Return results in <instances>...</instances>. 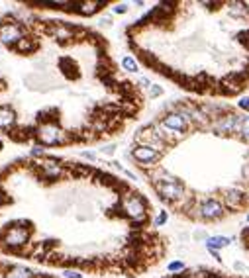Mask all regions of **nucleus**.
I'll use <instances>...</instances> for the list:
<instances>
[{
	"mask_svg": "<svg viewBox=\"0 0 249 278\" xmlns=\"http://www.w3.org/2000/svg\"><path fill=\"white\" fill-rule=\"evenodd\" d=\"M137 84H139L141 88H147V90H149V88H151V80H149L147 77H141V78L137 80Z\"/></svg>",
	"mask_w": 249,
	"mask_h": 278,
	"instance_id": "c756f323",
	"label": "nucleus"
},
{
	"mask_svg": "<svg viewBox=\"0 0 249 278\" xmlns=\"http://www.w3.org/2000/svg\"><path fill=\"white\" fill-rule=\"evenodd\" d=\"M226 216V206L218 198H204L196 206V219L202 221H218Z\"/></svg>",
	"mask_w": 249,
	"mask_h": 278,
	"instance_id": "0eeeda50",
	"label": "nucleus"
},
{
	"mask_svg": "<svg viewBox=\"0 0 249 278\" xmlns=\"http://www.w3.org/2000/svg\"><path fill=\"white\" fill-rule=\"evenodd\" d=\"M241 237H243V239H245V241L249 243V227H245V229L241 231Z\"/></svg>",
	"mask_w": 249,
	"mask_h": 278,
	"instance_id": "f704fd0d",
	"label": "nucleus"
},
{
	"mask_svg": "<svg viewBox=\"0 0 249 278\" xmlns=\"http://www.w3.org/2000/svg\"><path fill=\"white\" fill-rule=\"evenodd\" d=\"M81 157H83V159H88V161H96V153H92V151H83Z\"/></svg>",
	"mask_w": 249,
	"mask_h": 278,
	"instance_id": "473e14b6",
	"label": "nucleus"
},
{
	"mask_svg": "<svg viewBox=\"0 0 249 278\" xmlns=\"http://www.w3.org/2000/svg\"><path fill=\"white\" fill-rule=\"evenodd\" d=\"M120 210L133 225H143L147 221V202L137 192H126L120 200Z\"/></svg>",
	"mask_w": 249,
	"mask_h": 278,
	"instance_id": "7ed1b4c3",
	"label": "nucleus"
},
{
	"mask_svg": "<svg viewBox=\"0 0 249 278\" xmlns=\"http://www.w3.org/2000/svg\"><path fill=\"white\" fill-rule=\"evenodd\" d=\"M241 118H243V116L233 114V112L224 114V116H220V118L212 120L208 129H212L216 135H235V137H237V135H239Z\"/></svg>",
	"mask_w": 249,
	"mask_h": 278,
	"instance_id": "6e6552de",
	"label": "nucleus"
},
{
	"mask_svg": "<svg viewBox=\"0 0 249 278\" xmlns=\"http://www.w3.org/2000/svg\"><path fill=\"white\" fill-rule=\"evenodd\" d=\"M98 24H100V26H106V28H108V26H112V18H110V16H102L100 20H98Z\"/></svg>",
	"mask_w": 249,
	"mask_h": 278,
	"instance_id": "72a5a7b5",
	"label": "nucleus"
},
{
	"mask_svg": "<svg viewBox=\"0 0 249 278\" xmlns=\"http://www.w3.org/2000/svg\"><path fill=\"white\" fill-rule=\"evenodd\" d=\"M147 94H149V98H159V96L163 94V86H159V84H151V88L147 90Z\"/></svg>",
	"mask_w": 249,
	"mask_h": 278,
	"instance_id": "b1692460",
	"label": "nucleus"
},
{
	"mask_svg": "<svg viewBox=\"0 0 249 278\" xmlns=\"http://www.w3.org/2000/svg\"><path fill=\"white\" fill-rule=\"evenodd\" d=\"M4 202H6V196H4V192H2V190H0V206H2Z\"/></svg>",
	"mask_w": 249,
	"mask_h": 278,
	"instance_id": "e433bc0d",
	"label": "nucleus"
},
{
	"mask_svg": "<svg viewBox=\"0 0 249 278\" xmlns=\"http://www.w3.org/2000/svg\"><path fill=\"white\" fill-rule=\"evenodd\" d=\"M100 153H102V155H108V157H110V155H114V153H116V143L104 145V147L100 149Z\"/></svg>",
	"mask_w": 249,
	"mask_h": 278,
	"instance_id": "cd10ccee",
	"label": "nucleus"
},
{
	"mask_svg": "<svg viewBox=\"0 0 249 278\" xmlns=\"http://www.w3.org/2000/svg\"><path fill=\"white\" fill-rule=\"evenodd\" d=\"M37 167H39V172H41V176L45 180H57L65 172L63 165L59 161H55V159H39Z\"/></svg>",
	"mask_w": 249,
	"mask_h": 278,
	"instance_id": "f8f14e48",
	"label": "nucleus"
},
{
	"mask_svg": "<svg viewBox=\"0 0 249 278\" xmlns=\"http://www.w3.org/2000/svg\"><path fill=\"white\" fill-rule=\"evenodd\" d=\"M130 155L141 169H155V167H159L157 163L163 157V153H159L153 147H147V145H133Z\"/></svg>",
	"mask_w": 249,
	"mask_h": 278,
	"instance_id": "1a4fd4ad",
	"label": "nucleus"
},
{
	"mask_svg": "<svg viewBox=\"0 0 249 278\" xmlns=\"http://www.w3.org/2000/svg\"><path fill=\"white\" fill-rule=\"evenodd\" d=\"M14 49L20 51V53H33V51L37 49V41H35V39H30V37H24Z\"/></svg>",
	"mask_w": 249,
	"mask_h": 278,
	"instance_id": "6ab92c4d",
	"label": "nucleus"
},
{
	"mask_svg": "<svg viewBox=\"0 0 249 278\" xmlns=\"http://www.w3.org/2000/svg\"><path fill=\"white\" fill-rule=\"evenodd\" d=\"M245 221H247V223H249V214H247V216H245Z\"/></svg>",
	"mask_w": 249,
	"mask_h": 278,
	"instance_id": "4c0bfd02",
	"label": "nucleus"
},
{
	"mask_svg": "<svg viewBox=\"0 0 249 278\" xmlns=\"http://www.w3.org/2000/svg\"><path fill=\"white\" fill-rule=\"evenodd\" d=\"M155 125H157V129L161 131V135L169 141V145L175 143V141H179V139H183V137L190 131V127H192V125L186 122V118H184L181 112H177L175 108H171L169 112H165V114L161 116V120L155 122Z\"/></svg>",
	"mask_w": 249,
	"mask_h": 278,
	"instance_id": "f257e3e1",
	"label": "nucleus"
},
{
	"mask_svg": "<svg viewBox=\"0 0 249 278\" xmlns=\"http://www.w3.org/2000/svg\"><path fill=\"white\" fill-rule=\"evenodd\" d=\"M192 237H194L196 241H206V239H208V233H206V231H202V229H198V231H194V233H192Z\"/></svg>",
	"mask_w": 249,
	"mask_h": 278,
	"instance_id": "bb28decb",
	"label": "nucleus"
},
{
	"mask_svg": "<svg viewBox=\"0 0 249 278\" xmlns=\"http://www.w3.org/2000/svg\"><path fill=\"white\" fill-rule=\"evenodd\" d=\"M184 263L183 261H171L169 264H167V270L169 272H184Z\"/></svg>",
	"mask_w": 249,
	"mask_h": 278,
	"instance_id": "4be33fe9",
	"label": "nucleus"
},
{
	"mask_svg": "<svg viewBox=\"0 0 249 278\" xmlns=\"http://www.w3.org/2000/svg\"><path fill=\"white\" fill-rule=\"evenodd\" d=\"M237 137L249 143V114L241 118V125H239V135Z\"/></svg>",
	"mask_w": 249,
	"mask_h": 278,
	"instance_id": "412c9836",
	"label": "nucleus"
},
{
	"mask_svg": "<svg viewBox=\"0 0 249 278\" xmlns=\"http://www.w3.org/2000/svg\"><path fill=\"white\" fill-rule=\"evenodd\" d=\"M35 139L41 147H55V145H65L71 141V133L65 131L57 122L53 120H47V122H41L35 129Z\"/></svg>",
	"mask_w": 249,
	"mask_h": 278,
	"instance_id": "f03ea898",
	"label": "nucleus"
},
{
	"mask_svg": "<svg viewBox=\"0 0 249 278\" xmlns=\"http://www.w3.org/2000/svg\"><path fill=\"white\" fill-rule=\"evenodd\" d=\"M122 69L128 71V73H137V71H139V65H137V61H135L132 55H124V57H122Z\"/></svg>",
	"mask_w": 249,
	"mask_h": 278,
	"instance_id": "aec40b11",
	"label": "nucleus"
},
{
	"mask_svg": "<svg viewBox=\"0 0 249 278\" xmlns=\"http://www.w3.org/2000/svg\"><path fill=\"white\" fill-rule=\"evenodd\" d=\"M24 30L20 24L16 22H4V24H0V43L6 45V47H16V45L24 39Z\"/></svg>",
	"mask_w": 249,
	"mask_h": 278,
	"instance_id": "9d476101",
	"label": "nucleus"
},
{
	"mask_svg": "<svg viewBox=\"0 0 249 278\" xmlns=\"http://www.w3.org/2000/svg\"><path fill=\"white\" fill-rule=\"evenodd\" d=\"M167 219H169V214H167L165 210H161V212L155 216L153 225H155V227H161V225H165V223H167Z\"/></svg>",
	"mask_w": 249,
	"mask_h": 278,
	"instance_id": "5701e85b",
	"label": "nucleus"
},
{
	"mask_svg": "<svg viewBox=\"0 0 249 278\" xmlns=\"http://www.w3.org/2000/svg\"><path fill=\"white\" fill-rule=\"evenodd\" d=\"M204 245H206L208 251H220V249L230 247V245H232V239H230V237H224V235H212V237H208V239L204 241Z\"/></svg>",
	"mask_w": 249,
	"mask_h": 278,
	"instance_id": "f3484780",
	"label": "nucleus"
},
{
	"mask_svg": "<svg viewBox=\"0 0 249 278\" xmlns=\"http://www.w3.org/2000/svg\"><path fill=\"white\" fill-rule=\"evenodd\" d=\"M128 8H130V6H128L126 2L114 4V6H112V14H120V16H122V14H126V12H128Z\"/></svg>",
	"mask_w": 249,
	"mask_h": 278,
	"instance_id": "a878e982",
	"label": "nucleus"
},
{
	"mask_svg": "<svg viewBox=\"0 0 249 278\" xmlns=\"http://www.w3.org/2000/svg\"><path fill=\"white\" fill-rule=\"evenodd\" d=\"M135 141H137V145L153 147V149H157L159 153H163V151L169 147V141L161 135V131L157 129L155 124H149V125L141 127V129L135 133Z\"/></svg>",
	"mask_w": 249,
	"mask_h": 278,
	"instance_id": "39448f33",
	"label": "nucleus"
},
{
	"mask_svg": "<svg viewBox=\"0 0 249 278\" xmlns=\"http://www.w3.org/2000/svg\"><path fill=\"white\" fill-rule=\"evenodd\" d=\"M210 255L214 257V261H218V263H222V257H220V253H218V251H210Z\"/></svg>",
	"mask_w": 249,
	"mask_h": 278,
	"instance_id": "c9c22d12",
	"label": "nucleus"
},
{
	"mask_svg": "<svg viewBox=\"0 0 249 278\" xmlns=\"http://www.w3.org/2000/svg\"><path fill=\"white\" fill-rule=\"evenodd\" d=\"M106 0H83V2H71L69 10L81 16H94L102 6H106Z\"/></svg>",
	"mask_w": 249,
	"mask_h": 278,
	"instance_id": "ddd939ff",
	"label": "nucleus"
},
{
	"mask_svg": "<svg viewBox=\"0 0 249 278\" xmlns=\"http://www.w3.org/2000/svg\"><path fill=\"white\" fill-rule=\"evenodd\" d=\"M222 202L226 208H239L247 202V192L239 186H230V188H224L222 190Z\"/></svg>",
	"mask_w": 249,
	"mask_h": 278,
	"instance_id": "9b49d317",
	"label": "nucleus"
},
{
	"mask_svg": "<svg viewBox=\"0 0 249 278\" xmlns=\"http://www.w3.org/2000/svg\"><path fill=\"white\" fill-rule=\"evenodd\" d=\"M47 31L51 33L55 39L59 41H67V39H73L75 37V28L67 22H51L47 28Z\"/></svg>",
	"mask_w": 249,
	"mask_h": 278,
	"instance_id": "4468645a",
	"label": "nucleus"
},
{
	"mask_svg": "<svg viewBox=\"0 0 249 278\" xmlns=\"http://www.w3.org/2000/svg\"><path fill=\"white\" fill-rule=\"evenodd\" d=\"M228 14L232 18H245V16H249V8L243 2H232L228 8Z\"/></svg>",
	"mask_w": 249,
	"mask_h": 278,
	"instance_id": "a211bd4d",
	"label": "nucleus"
},
{
	"mask_svg": "<svg viewBox=\"0 0 249 278\" xmlns=\"http://www.w3.org/2000/svg\"><path fill=\"white\" fill-rule=\"evenodd\" d=\"M18 124V116H16V110L8 104H2L0 106V129L2 131H10L14 129Z\"/></svg>",
	"mask_w": 249,
	"mask_h": 278,
	"instance_id": "2eb2a0df",
	"label": "nucleus"
},
{
	"mask_svg": "<svg viewBox=\"0 0 249 278\" xmlns=\"http://www.w3.org/2000/svg\"><path fill=\"white\" fill-rule=\"evenodd\" d=\"M237 108H239V110H243V112H249V96H243V98H239V102H237Z\"/></svg>",
	"mask_w": 249,
	"mask_h": 278,
	"instance_id": "c85d7f7f",
	"label": "nucleus"
},
{
	"mask_svg": "<svg viewBox=\"0 0 249 278\" xmlns=\"http://www.w3.org/2000/svg\"><path fill=\"white\" fill-rule=\"evenodd\" d=\"M4 278H35L33 270L24 264H14L4 272Z\"/></svg>",
	"mask_w": 249,
	"mask_h": 278,
	"instance_id": "dca6fc26",
	"label": "nucleus"
},
{
	"mask_svg": "<svg viewBox=\"0 0 249 278\" xmlns=\"http://www.w3.org/2000/svg\"><path fill=\"white\" fill-rule=\"evenodd\" d=\"M153 188L157 192V196L167 202V204H179L186 198V186L179 180V182H155Z\"/></svg>",
	"mask_w": 249,
	"mask_h": 278,
	"instance_id": "423d86ee",
	"label": "nucleus"
},
{
	"mask_svg": "<svg viewBox=\"0 0 249 278\" xmlns=\"http://www.w3.org/2000/svg\"><path fill=\"white\" fill-rule=\"evenodd\" d=\"M63 276H65V278H83V272L77 270V268H65V270H63Z\"/></svg>",
	"mask_w": 249,
	"mask_h": 278,
	"instance_id": "393cba45",
	"label": "nucleus"
},
{
	"mask_svg": "<svg viewBox=\"0 0 249 278\" xmlns=\"http://www.w3.org/2000/svg\"><path fill=\"white\" fill-rule=\"evenodd\" d=\"M0 151H2V141H0Z\"/></svg>",
	"mask_w": 249,
	"mask_h": 278,
	"instance_id": "58836bf2",
	"label": "nucleus"
},
{
	"mask_svg": "<svg viewBox=\"0 0 249 278\" xmlns=\"http://www.w3.org/2000/svg\"><path fill=\"white\" fill-rule=\"evenodd\" d=\"M233 268H235L237 272H249V266H247V264H243V263H239V261H235V263H233Z\"/></svg>",
	"mask_w": 249,
	"mask_h": 278,
	"instance_id": "7c9ffc66",
	"label": "nucleus"
},
{
	"mask_svg": "<svg viewBox=\"0 0 249 278\" xmlns=\"http://www.w3.org/2000/svg\"><path fill=\"white\" fill-rule=\"evenodd\" d=\"M28 241H30V227H26L22 221L6 227L2 231V235H0V243L4 245V249H10V251H18L26 247Z\"/></svg>",
	"mask_w": 249,
	"mask_h": 278,
	"instance_id": "20e7f679",
	"label": "nucleus"
},
{
	"mask_svg": "<svg viewBox=\"0 0 249 278\" xmlns=\"http://www.w3.org/2000/svg\"><path fill=\"white\" fill-rule=\"evenodd\" d=\"M30 155H32V157H37V155H43V147H41V145H35V147H32Z\"/></svg>",
	"mask_w": 249,
	"mask_h": 278,
	"instance_id": "2f4dec72",
	"label": "nucleus"
}]
</instances>
